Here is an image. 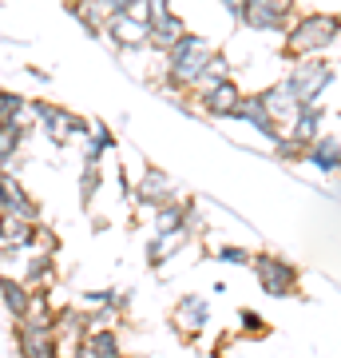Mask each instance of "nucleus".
<instances>
[{"label":"nucleus","mask_w":341,"mask_h":358,"mask_svg":"<svg viewBox=\"0 0 341 358\" xmlns=\"http://www.w3.org/2000/svg\"><path fill=\"white\" fill-rule=\"evenodd\" d=\"M187 207L190 203H179V199L155 207V231L159 235H167V231H187Z\"/></svg>","instance_id":"24"},{"label":"nucleus","mask_w":341,"mask_h":358,"mask_svg":"<svg viewBox=\"0 0 341 358\" xmlns=\"http://www.w3.org/2000/svg\"><path fill=\"white\" fill-rule=\"evenodd\" d=\"M341 36V20L329 13H310V16H298L286 24V52L290 60H305V56H317L326 52L333 40Z\"/></svg>","instance_id":"2"},{"label":"nucleus","mask_w":341,"mask_h":358,"mask_svg":"<svg viewBox=\"0 0 341 358\" xmlns=\"http://www.w3.org/2000/svg\"><path fill=\"white\" fill-rule=\"evenodd\" d=\"M187 32V24H183V16H175V13H167V16H159L151 24V36H147V48L151 52H171V44H175L179 36Z\"/></svg>","instance_id":"16"},{"label":"nucleus","mask_w":341,"mask_h":358,"mask_svg":"<svg viewBox=\"0 0 341 358\" xmlns=\"http://www.w3.org/2000/svg\"><path fill=\"white\" fill-rule=\"evenodd\" d=\"M242 24L254 28V32H286V20L278 13H270L262 4H246V16H242Z\"/></svg>","instance_id":"26"},{"label":"nucleus","mask_w":341,"mask_h":358,"mask_svg":"<svg viewBox=\"0 0 341 358\" xmlns=\"http://www.w3.org/2000/svg\"><path fill=\"white\" fill-rule=\"evenodd\" d=\"M222 80H230V60L222 56V52H215V56H211V64L202 68V76L195 80V96L206 92V88H215V84H222Z\"/></svg>","instance_id":"28"},{"label":"nucleus","mask_w":341,"mask_h":358,"mask_svg":"<svg viewBox=\"0 0 341 358\" xmlns=\"http://www.w3.org/2000/svg\"><path fill=\"white\" fill-rule=\"evenodd\" d=\"M218 4H222V8H227V13L242 24V16H246V4H250V0H218Z\"/></svg>","instance_id":"34"},{"label":"nucleus","mask_w":341,"mask_h":358,"mask_svg":"<svg viewBox=\"0 0 341 358\" xmlns=\"http://www.w3.org/2000/svg\"><path fill=\"white\" fill-rule=\"evenodd\" d=\"M28 108H32V124H40L52 143H68V140H76V136H79V140H88V136H91L88 120L76 115V112H68V108H60V103L28 100Z\"/></svg>","instance_id":"3"},{"label":"nucleus","mask_w":341,"mask_h":358,"mask_svg":"<svg viewBox=\"0 0 341 358\" xmlns=\"http://www.w3.org/2000/svg\"><path fill=\"white\" fill-rule=\"evenodd\" d=\"M254 263V275H258V287L266 294H274V299H286V294L298 291V271L278 255H258L250 259Z\"/></svg>","instance_id":"5"},{"label":"nucleus","mask_w":341,"mask_h":358,"mask_svg":"<svg viewBox=\"0 0 341 358\" xmlns=\"http://www.w3.org/2000/svg\"><path fill=\"white\" fill-rule=\"evenodd\" d=\"M72 358H100V355H96L88 343H76V346H72Z\"/></svg>","instance_id":"37"},{"label":"nucleus","mask_w":341,"mask_h":358,"mask_svg":"<svg viewBox=\"0 0 341 358\" xmlns=\"http://www.w3.org/2000/svg\"><path fill=\"white\" fill-rule=\"evenodd\" d=\"M329 84H333V68H329L326 60H317V56L298 60V68L286 76V88H290V96L298 103H317V96H321Z\"/></svg>","instance_id":"4"},{"label":"nucleus","mask_w":341,"mask_h":358,"mask_svg":"<svg viewBox=\"0 0 341 358\" xmlns=\"http://www.w3.org/2000/svg\"><path fill=\"white\" fill-rule=\"evenodd\" d=\"M36 227L40 223H28V219L20 215H0V243L4 247H20V251H32V243H36Z\"/></svg>","instance_id":"13"},{"label":"nucleus","mask_w":341,"mask_h":358,"mask_svg":"<svg viewBox=\"0 0 341 358\" xmlns=\"http://www.w3.org/2000/svg\"><path fill=\"white\" fill-rule=\"evenodd\" d=\"M52 319H56L52 291H48V287H40V291L28 294V307H24V315H20L16 322H24V327H52Z\"/></svg>","instance_id":"18"},{"label":"nucleus","mask_w":341,"mask_h":358,"mask_svg":"<svg viewBox=\"0 0 341 358\" xmlns=\"http://www.w3.org/2000/svg\"><path fill=\"white\" fill-rule=\"evenodd\" d=\"M242 327H246V331H262V319H258V315H250V310H246V315H242Z\"/></svg>","instance_id":"38"},{"label":"nucleus","mask_w":341,"mask_h":358,"mask_svg":"<svg viewBox=\"0 0 341 358\" xmlns=\"http://www.w3.org/2000/svg\"><path fill=\"white\" fill-rule=\"evenodd\" d=\"M274 152H278V159L294 164V159H305V143H298L294 136H282V140L274 143Z\"/></svg>","instance_id":"30"},{"label":"nucleus","mask_w":341,"mask_h":358,"mask_svg":"<svg viewBox=\"0 0 341 358\" xmlns=\"http://www.w3.org/2000/svg\"><path fill=\"white\" fill-rule=\"evenodd\" d=\"M84 343H88L100 358H123V343H119V334H115L112 327H96V331H88Z\"/></svg>","instance_id":"27"},{"label":"nucleus","mask_w":341,"mask_h":358,"mask_svg":"<svg viewBox=\"0 0 341 358\" xmlns=\"http://www.w3.org/2000/svg\"><path fill=\"white\" fill-rule=\"evenodd\" d=\"M258 96H262V103L270 108V115H274L278 124H286V120H294V115H298V108H302V103H298V100L290 96V88H286V80H282V84H274V88L258 92Z\"/></svg>","instance_id":"19"},{"label":"nucleus","mask_w":341,"mask_h":358,"mask_svg":"<svg viewBox=\"0 0 341 358\" xmlns=\"http://www.w3.org/2000/svg\"><path fill=\"white\" fill-rule=\"evenodd\" d=\"M242 96H246V92L238 88V80L230 76V80H222V84H215V88L199 92V108L206 115H215V120H234Z\"/></svg>","instance_id":"7"},{"label":"nucleus","mask_w":341,"mask_h":358,"mask_svg":"<svg viewBox=\"0 0 341 358\" xmlns=\"http://www.w3.org/2000/svg\"><path fill=\"white\" fill-rule=\"evenodd\" d=\"M24 287L28 291H40V287H48L52 291V282H56V255H48V251H36V255L24 263Z\"/></svg>","instance_id":"15"},{"label":"nucleus","mask_w":341,"mask_h":358,"mask_svg":"<svg viewBox=\"0 0 341 358\" xmlns=\"http://www.w3.org/2000/svg\"><path fill=\"white\" fill-rule=\"evenodd\" d=\"M183 243H187V231H167V235H155L151 243H147V267H163L167 259L175 255V251H183Z\"/></svg>","instance_id":"21"},{"label":"nucleus","mask_w":341,"mask_h":358,"mask_svg":"<svg viewBox=\"0 0 341 358\" xmlns=\"http://www.w3.org/2000/svg\"><path fill=\"white\" fill-rule=\"evenodd\" d=\"M103 187V171L100 164H84V171H79V203L88 207L91 199H96V192Z\"/></svg>","instance_id":"29"},{"label":"nucleus","mask_w":341,"mask_h":358,"mask_svg":"<svg viewBox=\"0 0 341 358\" xmlns=\"http://www.w3.org/2000/svg\"><path fill=\"white\" fill-rule=\"evenodd\" d=\"M215 44L199 32H183V36L171 44V52H163L167 60V88H195V80L202 76V68L211 64L215 56Z\"/></svg>","instance_id":"1"},{"label":"nucleus","mask_w":341,"mask_h":358,"mask_svg":"<svg viewBox=\"0 0 341 358\" xmlns=\"http://www.w3.org/2000/svg\"><path fill=\"white\" fill-rule=\"evenodd\" d=\"M218 259H222V263H234V267H246V263H250L246 247H222V251H218Z\"/></svg>","instance_id":"33"},{"label":"nucleus","mask_w":341,"mask_h":358,"mask_svg":"<svg viewBox=\"0 0 341 358\" xmlns=\"http://www.w3.org/2000/svg\"><path fill=\"white\" fill-rule=\"evenodd\" d=\"M28 140V128H16V124H0V167H13L20 148Z\"/></svg>","instance_id":"25"},{"label":"nucleus","mask_w":341,"mask_h":358,"mask_svg":"<svg viewBox=\"0 0 341 358\" xmlns=\"http://www.w3.org/2000/svg\"><path fill=\"white\" fill-rule=\"evenodd\" d=\"M135 199H139L143 207H163L175 199V179L167 176L163 167H143L139 183H135Z\"/></svg>","instance_id":"8"},{"label":"nucleus","mask_w":341,"mask_h":358,"mask_svg":"<svg viewBox=\"0 0 341 358\" xmlns=\"http://www.w3.org/2000/svg\"><path fill=\"white\" fill-rule=\"evenodd\" d=\"M100 8L107 16H115V13H127V8H131V0H100Z\"/></svg>","instance_id":"36"},{"label":"nucleus","mask_w":341,"mask_h":358,"mask_svg":"<svg viewBox=\"0 0 341 358\" xmlns=\"http://www.w3.org/2000/svg\"><path fill=\"white\" fill-rule=\"evenodd\" d=\"M206 319H211V307H206V299H199V294H183L175 303V327H183V331L199 334L206 327Z\"/></svg>","instance_id":"14"},{"label":"nucleus","mask_w":341,"mask_h":358,"mask_svg":"<svg viewBox=\"0 0 341 358\" xmlns=\"http://www.w3.org/2000/svg\"><path fill=\"white\" fill-rule=\"evenodd\" d=\"M305 159H310L317 171H326V176L341 171V140L338 136H317L314 143H305Z\"/></svg>","instance_id":"12"},{"label":"nucleus","mask_w":341,"mask_h":358,"mask_svg":"<svg viewBox=\"0 0 341 358\" xmlns=\"http://www.w3.org/2000/svg\"><path fill=\"white\" fill-rule=\"evenodd\" d=\"M4 211H8V215L28 219V223H40V203L24 192V187H20V179H16L13 187H8V195H4Z\"/></svg>","instance_id":"23"},{"label":"nucleus","mask_w":341,"mask_h":358,"mask_svg":"<svg viewBox=\"0 0 341 358\" xmlns=\"http://www.w3.org/2000/svg\"><path fill=\"white\" fill-rule=\"evenodd\" d=\"M103 36L112 40L119 52H139V48H147L151 24H143V20H135V16H127V13H115L103 20Z\"/></svg>","instance_id":"6"},{"label":"nucleus","mask_w":341,"mask_h":358,"mask_svg":"<svg viewBox=\"0 0 341 358\" xmlns=\"http://www.w3.org/2000/svg\"><path fill=\"white\" fill-rule=\"evenodd\" d=\"M234 120H242V124H250L258 136H266L270 143H278L282 140V124L270 115V108L262 103V96H242L238 103V112H234Z\"/></svg>","instance_id":"11"},{"label":"nucleus","mask_w":341,"mask_h":358,"mask_svg":"<svg viewBox=\"0 0 341 358\" xmlns=\"http://www.w3.org/2000/svg\"><path fill=\"white\" fill-rule=\"evenodd\" d=\"M16 350H20V358H60V343H56L52 327L16 322Z\"/></svg>","instance_id":"9"},{"label":"nucleus","mask_w":341,"mask_h":358,"mask_svg":"<svg viewBox=\"0 0 341 358\" xmlns=\"http://www.w3.org/2000/svg\"><path fill=\"white\" fill-rule=\"evenodd\" d=\"M250 4H262V8H270V13H278L282 20L294 16V0H250Z\"/></svg>","instance_id":"32"},{"label":"nucleus","mask_w":341,"mask_h":358,"mask_svg":"<svg viewBox=\"0 0 341 358\" xmlns=\"http://www.w3.org/2000/svg\"><path fill=\"white\" fill-rule=\"evenodd\" d=\"M16 183V176L8 171V167H0V215H4V195H8V187Z\"/></svg>","instance_id":"35"},{"label":"nucleus","mask_w":341,"mask_h":358,"mask_svg":"<svg viewBox=\"0 0 341 358\" xmlns=\"http://www.w3.org/2000/svg\"><path fill=\"white\" fill-rule=\"evenodd\" d=\"M0 124H16V128H32V108L28 96L13 88H0Z\"/></svg>","instance_id":"17"},{"label":"nucleus","mask_w":341,"mask_h":358,"mask_svg":"<svg viewBox=\"0 0 341 358\" xmlns=\"http://www.w3.org/2000/svg\"><path fill=\"white\" fill-rule=\"evenodd\" d=\"M28 287H24V279H16V275H0V303H4V310L13 315V322L24 315V307H28Z\"/></svg>","instance_id":"22"},{"label":"nucleus","mask_w":341,"mask_h":358,"mask_svg":"<svg viewBox=\"0 0 341 358\" xmlns=\"http://www.w3.org/2000/svg\"><path fill=\"white\" fill-rule=\"evenodd\" d=\"M91 331L88 322V307H56V319H52V334L60 346H76L84 343Z\"/></svg>","instance_id":"10"},{"label":"nucleus","mask_w":341,"mask_h":358,"mask_svg":"<svg viewBox=\"0 0 341 358\" xmlns=\"http://www.w3.org/2000/svg\"><path fill=\"white\" fill-rule=\"evenodd\" d=\"M127 294H115V291H84V303L91 307H107V303H123Z\"/></svg>","instance_id":"31"},{"label":"nucleus","mask_w":341,"mask_h":358,"mask_svg":"<svg viewBox=\"0 0 341 358\" xmlns=\"http://www.w3.org/2000/svg\"><path fill=\"white\" fill-rule=\"evenodd\" d=\"M321 108H317V103H302V108H298V115H294L290 120V136L298 143H314L317 140V131H321Z\"/></svg>","instance_id":"20"}]
</instances>
